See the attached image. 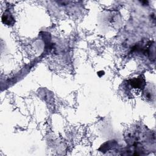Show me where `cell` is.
<instances>
[{"label":"cell","mask_w":156,"mask_h":156,"mask_svg":"<svg viewBox=\"0 0 156 156\" xmlns=\"http://www.w3.org/2000/svg\"><path fill=\"white\" fill-rule=\"evenodd\" d=\"M129 83L133 88H142L145 85L144 80L141 77L131 79Z\"/></svg>","instance_id":"obj_1"},{"label":"cell","mask_w":156,"mask_h":156,"mask_svg":"<svg viewBox=\"0 0 156 156\" xmlns=\"http://www.w3.org/2000/svg\"><path fill=\"white\" fill-rule=\"evenodd\" d=\"M2 21L7 25L13 24L14 23V19L12 15L9 12H5L4 13L2 16Z\"/></svg>","instance_id":"obj_2"}]
</instances>
